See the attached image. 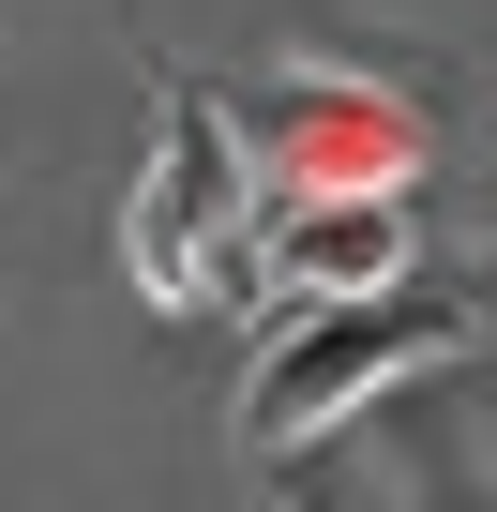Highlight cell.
I'll use <instances>...</instances> for the list:
<instances>
[{
  "mask_svg": "<svg viewBox=\"0 0 497 512\" xmlns=\"http://www.w3.org/2000/svg\"><path fill=\"white\" fill-rule=\"evenodd\" d=\"M241 151H257V196H332V181H407L422 121L392 91H332V61H302L257 121H241Z\"/></svg>",
  "mask_w": 497,
  "mask_h": 512,
  "instance_id": "277c9868",
  "label": "cell"
},
{
  "mask_svg": "<svg viewBox=\"0 0 497 512\" xmlns=\"http://www.w3.org/2000/svg\"><path fill=\"white\" fill-rule=\"evenodd\" d=\"M452 347H467V317H437V302H407V287L317 302V317H287V332L257 347V377H241V437H257V452H317L332 422H362L377 392L437 377Z\"/></svg>",
  "mask_w": 497,
  "mask_h": 512,
  "instance_id": "7a4b0ae2",
  "label": "cell"
},
{
  "mask_svg": "<svg viewBox=\"0 0 497 512\" xmlns=\"http://www.w3.org/2000/svg\"><path fill=\"white\" fill-rule=\"evenodd\" d=\"M422 272V226L392 181H332V196H272L257 211V287L272 317H317V302H377Z\"/></svg>",
  "mask_w": 497,
  "mask_h": 512,
  "instance_id": "3957f363",
  "label": "cell"
},
{
  "mask_svg": "<svg viewBox=\"0 0 497 512\" xmlns=\"http://www.w3.org/2000/svg\"><path fill=\"white\" fill-rule=\"evenodd\" d=\"M241 226H257V151H241V121H226L196 76H166L151 166H136V196H121V272H136V302L196 317V302L226 287Z\"/></svg>",
  "mask_w": 497,
  "mask_h": 512,
  "instance_id": "6da1fadb",
  "label": "cell"
}]
</instances>
